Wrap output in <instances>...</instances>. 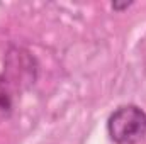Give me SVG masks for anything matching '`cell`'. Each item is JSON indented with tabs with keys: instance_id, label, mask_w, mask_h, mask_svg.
<instances>
[{
	"instance_id": "cell-1",
	"label": "cell",
	"mask_w": 146,
	"mask_h": 144,
	"mask_svg": "<svg viewBox=\"0 0 146 144\" xmlns=\"http://www.w3.org/2000/svg\"><path fill=\"white\" fill-rule=\"evenodd\" d=\"M110 139L115 144H139L146 136V114L138 105L119 107L107 122Z\"/></svg>"
}]
</instances>
